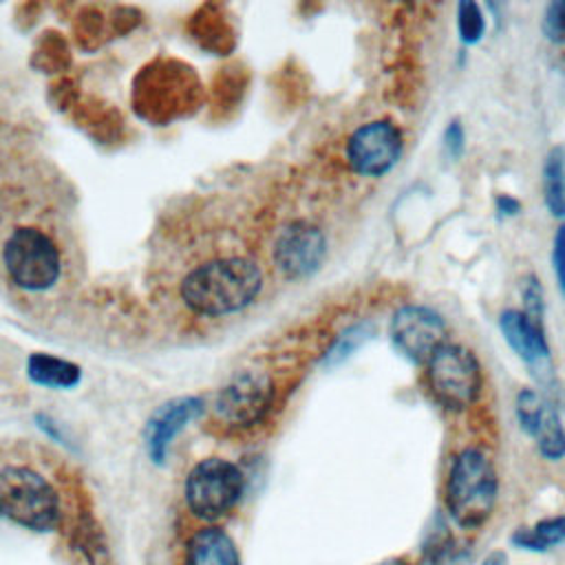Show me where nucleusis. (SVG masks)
Returning <instances> with one entry per match:
<instances>
[{
	"mask_svg": "<svg viewBox=\"0 0 565 565\" xmlns=\"http://www.w3.org/2000/svg\"><path fill=\"white\" fill-rule=\"evenodd\" d=\"M494 210L499 218H514L521 214V201L512 194H497Z\"/></svg>",
	"mask_w": 565,
	"mask_h": 565,
	"instance_id": "393cba45",
	"label": "nucleus"
},
{
	"mask_svg": "<svg viewBox=\"0 0 565 565\" xmlns=\"http://www.w3.org/2000/svg\"><path fill=\"white\" fill-rule=\"evenodd\" d=\"M514 413L521 430L534 439L539 452L547 461L565 457V428L558 411L536 388H521L514 399Z\"/></svg>",
	"mask_w": 565,
	"mask_h": 565,
	"instance_id": "9b49d317",
	"label": "nucleus"
},
{
	"mask_svg": "<svg viewBox=\"0 0 565 565\" xmlns=\"http://www.w3.org/2000/svg\"><path fill=\"white\" fill-rule=\"evenodd\" d=\"M441 146H444V152L457 161L463 157V150H466V130H463V124L461 119H450L448 126L444 128V135H441Z\"/></svg>",
	"mask_w": 565,
	"mask_h": 565,
	"instance_id": "5701e85b",
	"label": "nucleus"
},
{
	"mask_svg": "<svg viewBox=\"0 0 565 565\" xmlns=\"http://www.w3.org/2000/svg\"><path fill=\"white\" fill-rule=\"evenodd\" d=\"M0 516H2V514H0Z\"/></svg>",
	"mask_w": 565,
	"mask_h": 565,
	"instance_id": "cd10ccee",
	"label": "nucleus"
},
{
	"mask_svg": "<svg viewBox=\"0 0 565 565\" xmlns=\"http://www.w3.org/2000/svg\"><path fill=\"white\" fill-rule=\"evenodd\" d=\"M0 514L26 530L51 532L62 521L60 494L38 470L9 463L0 468Z\"/></svg>",
	"mask_w": 565,
	"mask_h": 565,
	"instance_id": "7ed1b4c3",
	"label": "nucleus"
},
{
	"mask_svg": "<svg viewBox=\"0 0 565 565\" xmlns=\"http://www.w3.org/2000/svg\"><path fill=\"white\" fill-rule=\"evenodd\" d=\"M77 550L88 565H110V550L104 532L90 516L77 525Z\"/></svg>",
	"mask_w": 565,
	"mask_h": 565,
	"instance_id": "6ab92c4d",
	"label": "nucleus"
},
{
	"mask_svg": "<svg viewBox=\"0 0 565 565\" xmlns=\"http://www.w3.org/2000/svg\"><path fill=\"white\" fill-rule=\"evenodd\" d=\"M366 338H369L366 324H355V327L347 329V331L335 340V344H333V349L329 351L327 358H329L331 362H340V360H344L347 355H351Z\"/></svg>",
	"mask_w": 565,
	"mask_h": 565,
	"instance_id": "4be33fe9",
	"label": "nucleus"
},
{
	"mask_svg": "<svg viewBox=\"0 0 565 565\" xmlns=\"http://www.w3.org/2000/svg\"><path fill=\"white\" fill-rule=\"evenodd\" d=\"M499 331L510 351L532 371L536 380H552V349L545 335V324L532 322L521 309H503L499 313Z\"/></svg>",
	"mask_w": 565,
	"mask_h": 565,
	"instance_id": "f8f14e48",
	"label": "nucleus"
},
{
	"mask_svg": "<svg viewBox=\"0 0 565 565\" xmlns=\"http://www.w3.org/2000/svg\"><path fill=\"white\" fill-rule=\"evenodd\" d=\"M263 287L260 267L245 256L214 258L181 280V300L201 316H227L256 300Z\"/></svg>",
	"mask_w": 565,
	"mask_h": 565,
	"instance_id": "f257e3e1",
	"label": "nucleus"
},
{
	"mask_svg": "<svg viewBox=\"0 0 565 565\" xmlns=\"http://www.w3.org/2000/svg\"><path fill=\"white\" fill-rule=\"evenodd\" d=\"M516 547L530 552H545L565 541V514L541 519L530 527H521L510 539Z\"/></svg>",
	"mask_w": 565,
	"mask_h": 565,
	"instance_id": "f3484780",
	"label": "nucleus"
},
{
	"mask_svg": "<svg viewBox=\"0 0 565 565\" xmlns=\"http://www.w3.org/2000/svg\"><path fill=\"white\" fill-rule=\"evenodd\" d=\"M245 492L243 470L223 457H207L192 466L183 483V499L192 516L214 523L236 508Z\"/></svg>",
	"mask_w": 565,
	"mask_h": 565,
	"instance_id": "20e7f679",
	"label": "nucleus"
},
{
	"mask_svg": "<svg viewBox=\"0 0 565 565\" xmlns=\"http://www.w3.org/2000/svg\"><path fill=\"white\" fill-rule=\"evenodd\" d=\"M2 263L11 282L24 291L51 289L62 271L57 245L38 227H15L4 241Z\"/></svg>",
	"mask_w": 565,
	"mask_h": 565,
	"instance_id": "39448f33",
	"label": "nucleus"
},
{
	"mask_svg": "<svg viewBox=\"0 0 565 565\" xmlns=\"http://www.w3.org/2000/svg\"><path fill=\"white\" fill-rule=\"evenodd\" d=\"M541 33L552 44H565V0H554L543 9Z\"/></svg>",
	"mask_w": 565,
	"mask_h": 565,
	"instance_id": "412c9836",
	"label": "nucleus"
},
{
	"mask_svg": "<svg viewBox=\"0 0 565 565\" xmlns=\"http://www.w3.org/2000/svg\"><path fill=\"white\" fill-rule=\"evenodd\" d=\"M488 20L483 7L475 0H461L457 4V38L463 46H475L483 40Z\"/></svg>",
	"mask_w": 565,
	"mask_h": 565,
	"instance_id": "a211bd4d",
	"label": "nucleus"
},
{
	"mask_svg": "<svg viewBox=\"0 0 565 565\" xmlns=\"http://www.w3.org/2000/svg\"><path fill=\"white\" fill-rule=\"evenodd\" d=\"M26 373L35 384L46 388H71L82 377L79 366H75L73 362L44 355V353H35L29 358Z\"/></svg>",
	"mask_w": 565,
	"mask_h": 565,
	"instance_id": "dca6fc26",
	"label": "nucleus"
},
{
	"mask_svg": "<svg viewBox=\"0 0 565 565\" xmlns=\"http://www.w3.org/2000/svg\"><path fill=\"white\" fill-rule=\"evenodd\" d=\"M271 256L282 276L291 280L307 278L320 269L327 256V238L320 227L307 221H294L278 232Z\"/></svg>",
	"mask_w": 565,
	"mask_h": 565,
	"instance_id": "9d476101",
	"label": "nucleus"
},
{
	"mask_svg": "<svg viewBox=\"0 0 565 565\" xmlns=\"http://www.w3.org/2000/svg\"><path fill=\"white\" fill-rule=\"evenodd\" d=\"M543 201L547 212L565 221V146H554L543 159Z\"/></svg>",
	"mask_w": 565,
	"mask_h": 565,
	"instance_id": "2eb2a0df",
	"label": "nucleus"
},
{
	"mask_svg": "<svg viewBox=\"0 0 565 565\" xmlns=\"http://www.w3.org/2000/svg\"><path fill=\"white\" fill-rule=\"evenodd\" d=\"M393 347L415 364H426L446 342L444 318L424 305L399 307L388 324Z\"/></svg>",
	"mask_w": 565,
	"mask_h": 565,
	"instance_id": "1a4fd4ad",
	"label": "nucleus"
},
{
	"mask_svg": "<svg viewBox=\"0 0 565 565\" xmlns=\"http://www.w3.org/2000/svg\"><path fill=\"white\" fill-rule=\"evenodd\" d=\"M276 386L265 371H243L234 375L216 395L214 417L227 428H252L265 419L274 406Z\"/></svg>",
	"mask_w": 565,
	"mask_h": 565,
	"instance_id": "0eeeda50",
	"label": "nucleus"
},
{
	"mask_svg": "<svg viewBox=\"0 0 565 565\" xmlns=\"http://www.w3.org/2000/svg\"><path fill=\"white\" fill-rule=\"evenodd\" d=\"M479 565H510V563H508V554H505V552L494 550V552H490Z\"/></svg>",
	"mask_w": 565,
	"mask_h": 565,
	"instance_id": "a878e982",
	"label": "nucleus"
},
{
	"mask_svg": "<svg viewBox=\"0 0 565 565\" xmlns=\"http://www.w3.org/2000/svg\"><path fill=\"white\" fill-rule=\"evenodd\" d=\"M404 150L402 130L388 119L366 121L355 128L344 146L349 168L360 177H384L395 168Z\"/></svg>",
	"mask_w": 565,
	"mask_h": 565,
	"instance_id": "6e6552de",
	"label": "nucleus"
},
{
	"mask_svg": "<svg viewBox=\"0 0 565 565\" xmlns=\"http://www.w3.org/2000/svg\"><path fill=\"white\" fill-rule=\"evenodd\" d=\"M499 477L488 455L475 446L463 448L446 477V510L466 530L481 527L497 503Z\"/></svg>",
	"mask_w": 565,
	"mask_h": 565,
	"instance_id": "f03ea898",
	"label": "nucleus"
},
{
	"mask_svg": "<svg viewBox=\"0 0 565 565\" xmlns=\"http://www.w3.org/2000/svg\"><path fill=\"white\" fill-rule=\"evenodd\" d=\"M185 565H241V552L223 527L205 525L188 539Z\"/></svg>",
	"mask_w": 565,
	"mask_h": 565,
	"instance_id": "4468645a",
	"label": "nucleus"
},
{
	"mask_svg": "<svg viewBox=\"0 0 565 565\" xmlns=\"http://www.w3.org/2000/svg\"><path fill=\"white\" fill-rule=\"evenodd\" d=\"M426 386L437 404L448 411H463L475 404L481 391V366L472 351L444 342L424 364Z\"/></svg>",
	"mask_w": 565,
	"mask_h": 565,
	"instance_id": "423d86ee",
	"label": "nucleus"
},
{
	"mask_svg": "<svg viewBox=\"0 0 565 565\" xmlns=\"http://www.w3.org/2000/svg\"><path fill=\"white\" fill-rule=\"evenodd\" d=\"M382 565H408L406 561H399V558H393V561H386V563H382Z\"/></svg>",
	"mask_w": 565,
	"mask_h": 565,
	"instance_id": "bb28decb",
	"label": "nucleus"
},
{
	"mask_svg": "<svg viewBox=\"0 0 565 565\" xmlns=\"http://www.w3.org/2000/svg\"><path fill=\"white\" fill-rule=\"evenodd\" d=\"M552 269L556 276L558 291L565 298V221L558 225L552 241Z\"/></svg>",
	"mask_w": 565,
	"mask_h": 565,
	"instance_id": "b1692460",
	"label": "nucleus"
},
{
	"mask_svg": "<svg viewBox=\"0 0 565 565\" xmlns=\"http://www.w3.org/2000/svg\"><path fill=\"white\" fill-rule=\"evenodd\" d=\"M203 413L199 397H181L163 404L146 424V450L154 463H163L174 437Z\"/></svg>",
	"mask_w": 565,
	"mask_h": 565,
	"instance_id": "ddd939ff",
	"label": "nucleus"
},
{
	"mask_svg": "<svg viewBox=\"0 0 565 565\" xmlns=\"http://www.w3.org/2000/svg\"><path fill=\"white\" fill-rule=\"evenodd\" d=\"M521 300H523V313L536 322V324H545V300H543V285L541 280L530 274L523 278V285H521Z\"/></svg>",
	"mask_w": 565,
	"mask_h": 565,
	"instance_id": "aec40b11",
	"label": "nucleus"
}]
</instances>
